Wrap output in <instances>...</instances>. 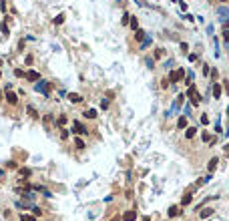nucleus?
<instances>
[{"instance_id":"393cba45","label":"nucleus","mask_w":229,"mask_h":221,"mask_svg":"<svg viewBox=\"0 0 229 221\" xmlns=\"http://www.w3.org/2000/svg\"><path fill=\"white\" fill-rule=\"evenodd\" d=\"M30 169H20V175H22V177H30Z\"/></svg>"},{"instance_id":"412c9836","label":"nucleus","mask_w":229,"mask_h":221,"mask_svg":"<svg viewBox=\"0 0 229 221\" xmlns=\"http://www.w3.org/2000/svg\"><path fill=\"white\" fill-rule=\"evenodd\" d=\"M74 145H76V149H80V151H83V149H84V141H83L80 137H76V139H74Z\"/></svg>"},{"instance_id":"6e6552de","label":"nucleus","mask_w":229,"mask_h":221,"mask_svg":"<svg viewBox=\"0 0 229 221\" xmlns=\"http://www.w3.org/2000/svg\"><path fill=\"white\" fill-rule=\"evenodd\" d=\"M6 101H8V105H16L18 103V97H16L12 91H6Z\"/></svg>"},{"instance_id":"58836bf2","label":"nucleus","mask_w":229,"mask_h":221,"mask_svg":"<svg viewBox=\"0 0 229 221\" xmlns=\"http://www.w3.org/2000/svg\"><path fill=\"white\" fill-rule=\"evenodd\" d=\"M185 20H189V22H191V20H195V18H193V16L189 14V12H185Z\"/></svg>"},{"instance_id":"c85d7f7f","label":"nucleus","mask_w":229,"mask_h":221,"mask_svg":"<svg viewBox=\"0 0 229 221\" xmlns=\"http://www.w3.org/2000/svg\"><path fill=\"white\" fill-rule=\"evenodd\" d=\"M20 221H34V217H32V215H22Z\"/></svg>"},{"instance_id":"5701e85b","label":"nucleus","mask_w":229,"mask_h":221,"mask_svg":"<svg viewBox=\"0 0 229 221\" xmlns=\"http://www.w3.org/2000/svg\"><path fill=\"white\" fill-rule=\"evenodd\" d=\"M65 22V14H58L56 18H54V24H62Z\"/></svg>"},{"instance_id":"1a4fd4ad","label":"nucleus","mask_w":229,"mask_h":221,"mask_svg":"<svg viewBox=\"0 0 229 221\" xmlns=\"http://www.w3.org/2000/svg\"><path fill=\"white\" fill-rule=\"evenodd\" d=\"M123 221H137V211H125Z\"/></svg>"},{"instance_id":"79ce46f5","label":"nucleus","mask_w":229,"mask_h":221,"mask_svg":"<svg viewBox=\"0 0 229 221\" xmlns=\"http://www.w3.org/2000/svg\"><path fill=\"white\" fill-rule=\"evenodd\" d=\"M143 221H151V219H149V217H143Z\"/></svg>"},{"instance_id":"a211bd4d","label":"nucleus","mask_w":229,"mask_h":221,"mask_svg":"<svg viewBox=\"0 0 229 221\" xmlns=\"http://www.w3.org/2000/svg\"><path fill=\"white\" fill-rule=\"evenodd\" d=\"M151 42H153V38L151 36H145L141 40V48H147V46H151Z\"/></svg>"},{"instance_id":"bb28decb","label":"nucleus","mask_w":229,"mask_h":221,"mask_svg":"<svg viewBox=\"0 0 229 221\" xmlns=\"http://www.w3.org/2000/svg\"><path fill=\"white\" fill-rule=\"evenodd\" d=\"M0 30H2L4 34H8V24H6V22H2V24H0Z\"/></svg>"},{"instance_id":"39448f33","label":"nucleus","mask_w":229,"mask_h":221,"mask_svg":"<svg viewBox=\"0 0 229 221\" xmlns=\"http://www.w3.org/2000/svg\"><path fill=\"white\" fill-rule=\"evenodd\" d=\"M217 16H221V22L223 20H229V8L227 6H217Z\"/></svg>"},{"instance_id":"2eb2a0df","label":"nucleus","mask_w":229,"mask_h":221,"mask_svg":"<svg viewBox=\"0 0 229 221\" xmlns=\"http://www.w3.org/2000/svg\"><path fill=\"white\" fill-rule=\"evenodd\" d=\"M217 163H219V159H217V157H213V159L209 161V173H213V171H215V167H217Z\"/></svg>"},{"instance_id":"4468645a","label":"nucleus","mask_w":229,"mask_h":221,"mask_svg":"<svg viewBox=\"0 0 229 221\" xmlns=\"http://www.w3.org/2000/svg\"><path fill=\"white\" fill-rule=\"evenodd\" d=\"M129 24H131V28H133V30H137V28H139V20H137V16H131V18H129Z\"/></svg>"},{"instance_id":"49530a36","label":"nucleus","mask_w":229,"mask_h":221,"mask_svg":"<svg viewBox=\"0 0 229 221\" xmlns=\"http://www.w3.org/2000/svg\"><path fill=\"white\" fill-rule=\"evenodd\" d=\"M119 2H121V0H119Z\"/></svg>"},{"instance_id":"72a5a7b5","label":"nucleus","mask_w":229,"mask_h":221,"mask_svg":"<svg viewBox=\"0 0 229 221\" xmlns=\"http://www.w3.org/2000/svg\"><path fill=\"white\" fill-rule=\"evenodd\" d=\"M61 137H62V139H69V131H66V129H62V133H61Z\"/></svg>"},{"instance_id":"473e14b6","label":"nucleus","mask_w":229,"mask_h":221,"mask_svg":"<svg viewBox=\"0 0 229 221\" xmlns=\"http://www.w3.org/2000/svg\"><path fill=\"white\" fill-rule=\"evenodd\" d=\"M165 69H173V61L169 58V61H165Z\"/></svg>"},{"instance_id":"7c9ffc66","label":"nucleus","mask_w":229,"mask_h":221,"mask_svg":"<svg viewBox=\"0 0 229 221\" xmlns=\"http://www.w3.org/2000/svg\"><path fill=\"white\" fill-rule=\"evenodd\" d=\"M28 113H30V117H38V115H36V110H34V107H28Z\"/></svg>"},{"instance_id":"a19ab883","label":"nucleus","mask_w":229,"mask_h":221,"mask_svg":"<svg viewBox=\"0 0 229 221\" xmlns=\"http://www.w3.org/2000/svg\"><path fill=\"white\" fill-rule=\"evenodd\" d=\"M225 155H229V145H225Z\"/></svg>"},{"instance_id":"f03ea898","label":"nucleus","mask_w":229,"mask_h":221,"mask_svg":"<svg viewBox=\"0 0 229 221\" xmlns=\"http://www.w3.org/2000/svg\"><path fill=\"white\" fill-rule=\"evenodd\" d=\"M34 88H36L38 92H42L44 97H48V95H50V83H48V80L38 79V80H36V84H34Z\"/></svg>"},{"instance_id":"37998d69","label":"nucleus","mask_w":229,"mask_h":221,"mask_svg":"<svg viewBox=\"0 0 229 221\" xmlns=\"http://www.w3.org/2000/svg\"><path fill=\"white\" fill-rule=\"evenodd\" d=\"M2 99H4V95H2V92H0V101H2Z\"/></svg>"},{"instance_id":"423d86ee","label":"nucleus","mask_w":229,"mask_h":221,"mask_svg":"<svg viewBox=\"0 0 229 221\" xmlns=\"http://www.w3.org/2000/svg\"><path fill=\"white\" fill-rule=\"evenodd\" d=\"M24 76H26V80H30V83H36V80L40 79V74H38L36 70H28V73H24Z\"/></svg>"},{"instance_id":"0eeeda50","label":"nucleus","mask_w":229,"mask_h":221,"mask_svg":"<svg viewBox=\"0 0 229 221\" xmlns=\"http://www.w3.org/2000/svg\"><path fill=\"white\" fill-rule=\"evenodd\" d=\"M213 211H215V209H211V207H205V209L199 211V217H201V219H207V217H211V215H213Z\"/></svg>"},{"instance_id":"f704fd0d","label":"nucleus","mask_w":229,"mask_h":221,"mask_svg":"<svg viewBox=\"0 0 229 221\" xmlns=\"http://www.w3.org/2000/svg\"><path fill=\"white\" fill-rule=\"evenodd\" d=\"M14 74H16V76H24V70H20V69H16V70H14Z\"/></svg>"},{"instance_id":"9d476101","label":"nucleus","mask_w":229,"mask_h":221,"mask_svg":"<svg viewBox=\"0 0 229 221\" xmlns=\"http://www.w3.org/2000/svg\"><path fill=\"white\" fill-rule=\"evenodd\" d=\"M181 211H179V205H173V207H169V211H167V215L169 217H177Z\"/></svg>"},{"instance_id":"ddd939ff","label":"nucleus","mask_w":229,"mask_h":221,"mask_svg":"<svg viewBox=\"0 0 229 221\" xmlns=\"http://www.w3.org/2000/svg\"><path fill=\"white\" fill-rule=\"evenodd\" d=\"M177 127H179V129H185V127H187V117H185V115H181V117H179Z\"/></svg>"},{"instance_id":"c03bdc74","label":"nucleus","mask_w":229,"mask_h":221,"mask_svg":"<svg viewBox=\"0 0 229 221\" xmlns=\"http://www.w3.org/2000/svg\"><path fill=\"white\" fill-rule=\"evenodd\" d=\"M221 2H227V0H221Z\"/></svg>"},{"instance_id":"c756f323","label":"nucleus","mask_w":229,"mask_h":221,"mask_svg":"<svg viewBox=\"0 0 229 221\" xmlns=\"http://www.w3.org/2000/svg\"><path fill=\"white\" fill-rule=\"evenodd\" d=\"M101 107H103V109H109V99H103V101H101Z\"/></svg>"},{"instance_id":"b1692460","label":"nucleus","mask_w":229,"mask_h":221,"mask_svg":"<svg viewBox=\"0 0 229 221\" xmlns=\"http://www.w3.org/2000/svg\"><path fill=\"white\" fill-rule=\"evenodd\" d=\"M145 65L149 66V69H153V65H155V61H153L151 56H147V58H145Z\"/></svg>"},{"instance_id":"a18cd8bd","label":"nucleus","mask_w":229,"mask_h":221,"mask_svg":"<svg viewBox=\"0 0 229 221\" xmlns=\"http://www.w3.org/2000/svg\"><path fill=\"white\" fill-rule=\"evenodd\" d=\"M0 76H2V73H0Z\"/></svg>"},{"instance_id":"4c0bfd02","label":"nucleus","mask_w":229,"mask_h":221,"mask_svg":"<svg viewBox=\"0 0 229 221\" xmlns=\"http://www.w3.org/2000/svg\"><path fill=\"white\" fill-rule=\"evenodd\" d=\"M207 123H209V119H207L205 115H203V117H201V125H207Z\"/></svg>"},{"instance_id":"a878e982","label":"nucleus","mask_w":229,"mask_h":221,"mask_svg":"<svg viewBox=\"0 0 229 221\" xmlns=\"http://www.w3.org/2000/svg\"><path fill=\"white\" fill-rule=\"evenodd\" d=\"M183 115H185V117H189V115H191V105H185V109H183Z\"/></svg>"},{"instance_id":"9b49d317","label":"nucleus","mask_w":229,"mask_h":221,"mask_svg":"<svg viewBox=\"0 0 229 221\" xmlns=\"http://www.w3.org/2000/svg\"><path fill=\"white\" fill-rule=\"evenodd\" d=\"M211 91H213V97L215 99H221V84H213V88H211Z\"/></svg>"},{"instance_id":"6ab92c4d","label":"nucleus","mask_w":229,"mask_h":221,"mask_svg":"<svg viewBox=\"0 0 229 221\" xmlns=\"http://www.w3.org/2000/svg\"><path fill=\"white\" fill-rule=\"evenodd\" d=\"M195 133H197V129H195V127H189L187 133H185V137H187V139H193V137H195Z\"/></svg>"},{"instance_id":"dca6fc26","label":"nucleus","mask_w":229,"mask_h":221,"mask_svg":"<svg viewBox=\"0 0 229 221\" xmlns=\"http://www.w3.org/2000/svg\"><path fill=\"white\" fill-rule=\"evenodd\" d=\"M84 117L87 119H97V110L95 109H87L84 110Z\"/></svg>"},{"instance_id":"f8f14e48","label":"nucleus","mask_w":229,"mask_h":221,"mask_svg":"<svg viewBox=\"0 0 229 221\" xmlns=\"http://www.w3.org/2000/svg\"><path fill=\"white\" fill-rule=\"evenodd\" d=\"M69 101H70V103H80V101H83V97H80L79 92H70V95H69Z\"/></svg>"},{"instance_id":"ea45409f","label":"nucleus","mask_w":229,"mask_h":221,"mask_svg":"<svg viewBox=\"0 0 229 221\" xmlns=\"http://www.w3.org/2000/svg\"><path fill=\"white\" fill-rule=\"evenodd\" d=\"M161 87H163V88H167V87H169V79H163V84H161Z\"/></svg>"},{"instance_id":"f257e3e1","label":"nucleus","mask_w":229,"mask_h":221,"mask_svg":"<svg viewBox=\"0 0 229 221\" xmlns=\"http://www.w3.org/2000/svg\"><path fill=\"white\" fill-rule=\"evenodd\" d=\"M187 99H191L189 101V105L191 107H197V105H201V97H199V92H197V87L195 84H189V88H187Z\"/></svg>"},{"instance_id":"c9c22d12","label":"nucleus","mask_w":229,"mask_h":221,"mask_svg":"<svg viewBox=\"0 0 229 221\" xmlns=\"http://www.w3.org/2000/svg\"><path fill=\"white\" fill-rule=\"evenodd\" d=\"M201 137H203V141H207V143H209V141H211V137H209V135H207V133H203V135H201Z\"/></svg>"},{"instance_id":"aec40b11","label":"nucleus","mask_w":229,"mask_h":221,"mask_svg":"<svg viewBox=\"0 0 229 221\" xmlns=\"http://www.w3.org/2000/svg\"><path fill=\"white\" fill-rule=\"evenodd\" d=\"M135 38H137V40H139V42H141V40H143V38H145V32H143V30H141V28H137V30H135Z\"/></svg>"},{"instance_id":"4be33fe9","label":"nucleus","mask_w":229,"mask_h":221,"mask_svg":"<svg viewBox=\"0 0 229 221\" xmlns=\"http://www.w3.org/2000/svg\"><path fill=\"white\" fill-rule=\"evenodd\" d=\"M129 18H131V14H129V12H125L123 18H121V24H129Z\"/></svg>"},{"instance_id":"f3484780","label":"nucleus","mask_w":229,"mask_h":221,"mask_svg":"<svg viewBox=\"0 0 229 221\" xmlns=\"http://www.w3.org/2000/svg\"><path fill=\"white\" fill-rule=\"evenodd\" d=\"M191 199H193V197H191V193H185L183 197H181V205H189Z\"/></svg>"},{"instance_id":"20e7f679","label":"nucleus","mask_w":229,"mask_h":221,"mask_svg":"<svg viewBox=\"0 0 229 221\" xmlns=\"http://www.w3.org/2000/svg\"><path fill=\"white\" fill-rule=\"evenodd\" d=\"M73 129H74V133H76V135H87V133H88L87 127H84L83 123H79V121H74V123H73Z\"/></svg>"},{"instance_id":"2f4dec72","label":"nucleus","mask_w":229,"mask_h":221,"mask_svg":"<svg viewBox=\"0 0 229 221\" xmlns=\"http://www.w3.org/2000/svg\"><path fill=\"white\" fill-rule=\"evenodd\" d=\"M181 50H183V52H187V50H189V44H187V42H181Z\"/></svg>"},{"instance_id":"cd10ccee","label":"nucleus","mask_w":229,"mask_h":221,"mask_svg":"<svg viewBox=\"0 0 229 221\" xmlns=\"http://www.w3.org/2000/svg\"><path fill=\"white\" fill-rule=\"evenodd\" d=\"M223 38H225V44L229 46V28H225V32H223Z\"/></svg>"},{"instance_id":"7ed1b4c3","label":"nucleus","mask_w":229,"mask_h":221,"mask_svg":"<svg viewBox=\"0 0 229 221\" xmlns=\"http://www.w3.org/2000/svg\"><path fill=\"white\" fill-rule=\"evenodd\" d=\"M185 76V69H179V70H173L171 74H169V83H179L181 79Z\"/></svg>"},{"instance_id":"e433bc0d","label":"nucleus","mask_w":229,"mask_h":221,"mask_svg":"<svg viewBox=\"0 0 229 221\" xmlns=\"http://www.w3.org/2000/svg\"><path fill=\"white\" fill-rule=\"evenodd\" d=\"M66 123V117H58V125H65Z\"/></svg>"}]
</instances>
